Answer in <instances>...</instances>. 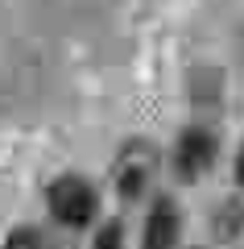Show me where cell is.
<instances>
[{"mask_svg":"<svg viewBox=\"0 0 244 249\" xmlns=\"http://www.w3.org/2000/svg\"><path fill=\"white\" fill-rule=\"evenodd\" d=\"M178 232H182V224H178L174 204H157L145 220V249H174Z\"/></svg>","mask_w":244,"mask_h":249,"instance_id":"4","label":"cell"},{"mask_svg":"<svg viewBox=\"0 0 244 249\" xmlns=\"http://www.w3.org/2000/svg\"><path fill=\"white\" fill-rule=\"evenodd\" d=\"M4 249H50V241L37 229H13L9 241H4Z\"/></svg>","mask_w":244,"mask_h":249,"instance_id":"5","label":"cell"},{"mask_svg":"<svg viewBox=\"0 0 244 249\" xmlns=\"http://www.w3.org/2000/svg\"><path fill=\"white\" fill-rule=\"evenodd\" d=\"M50 212L58 216L66 229H83V224L96 216V191H91L83 178L66 175L50 187Z\"/></svg>","mask_w":244,"mask_h":249,"instance_id":"1","label":"cell"},{"mask_svg":"<svg viewBox=\"0 0 244 249\" xmlns=\"http://www.w3.org/2000/svg\"><path fill=\"white\" fill-rule=\"evenodd\" d=\"M153 170H157V154L149 150L145 142H129V145L120 150V158H116V166H112L116 191H120L124 199H137L141 191L149 187Z\"/></svg>","mask_w":244,"mask_h":249,"instance_id":"2","label":"cell"},{"mask_svg":"<svg viewBox=\"0 0 244 249\" xmlns=\"http://www.w3.org/2000/svg\"><path fill=\"white\" fill-rule=\"evenodd\" d=\"M120 224H108V229H99V237H96V249H124L120 245Z\"/></svg>","mask_w":244,"mask_h":249,"instance_id":"6","label":"cell"},{"mask_svg":"<svg viewBox=\"0 0 244 249\" xmlns=\"http://www.w3.org/2000/svg\"><path fill=\"white\" fill-rule=\"evenodd\" d=\"M236 183L244 187V150H240V158H236Z\"/></svg>","mask_w":244,"mask_h":249,"instance_id":"7","label":"cell"},{"mask_svg":"<svg viewBox=\"0 0 244 249\" xmlns=\"http://www.w3.org/2000/svg\"><path fill=\"white\" fill-rule=\"evenodd\" d=\"M211 162H215V137H211L207 129H186V133L178 137V154H174L178 175L195 183Z\"/></svg>","mask_w":244,"mask_h":249,"instance_id":"3","label":"cell"}]
</instances>
